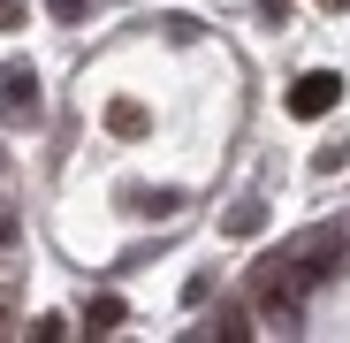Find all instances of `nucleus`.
<instances>
[{
	"mask_svg": "<svg viewBox=\"0 0 350 343\" xmlns=\"http://www.w3.org/2000/svg\"><path fill=\"white\" fill-rule=\"evenodd\" d=\"M335 99H342V77H335V69H305L297 84H289V114H297V123L335 114Z\"/></svg>",
	"mask_w": 350,
	"mask_h": 343,
	"instance_id": "1",
	"label": "nucleus"
},
{
	"mask_svg": "<svg viewBox=\"0 0 350 343\" xmlns=\"http://www.w3.org/2000/svg\"><path fill=\"white\" fill-rule=\"evenodd\" d=\"M0 244H8V214H0Z\"/></svg>",
	"mask_w": 350,
	"mask_h": 343,
	"instance_id": "9",
	"label": "nucleus"
},
{
	"mask_svg": "<svg viewBox=\"0 0 350 343\" xmlns=\"http://www.w3.org/2000/svg\"><path fill=\"white\" fill-rule=\"evenodd\" d=\"M312 168H320V176H335V168H350V145H320V153H312Z\"/></svg>",
	"mask_w": 350,
	"mask_h": 343,
	"instance_id": "6",
	"label": "nucleus"
},
{
	"mask_svg": "<svg viewBox=\"0 0 350 343\" xmlns=\"http://www.w3.org/2000/svg\"><path fill=\"white\" fill-rule=\"evenodd\" d=\"M23 16H31L23 0H0V31H23Z\"/></svg>",
	"mask_w": 350,
	"mask_h": 343,
	"instance_id": "8",
	"label": "nucleus"
},
{
	"mask_svg": "<svg viewBox=\"0 0 350 343\" xmlns=\"http://www.w3.org/2000/svg\"><path fill=\"white\" fill-rule=\"evenodd\" d=\"M259 221H267V214H259V199H244L237 214H228V229H237V237H252V229H259Z\"/></svg>",
	"mask_w": 350,
	"mask_h": 343,
	"instance_id": "5",
	"label": "nucleus"
},
{
	"mask_svg": "<svg viewBox=\"0 0 350 343\" xmlns=\"http://www.w3.org/2000/svg\"><path fill=\"white\" fill-rule=\"evenodd\" d=\"M31 114H38V77L23 62H8L0 69V123H31Z\"/></svg>",
	"mask_w": 350,
	"mask_h": 343,
	"instance_id": "2",
	"label": "nucleus"
},
{
	"mask_svg": "<svg viewBox=\"0 0 350 343\" xmlns=\"http://www.w3.org/2000/svg\"><path fill=\"white\" fill-rule=\"evenodd\" d=\"M46 8L62 16V23H84V8H92V0H46Z\"/></svg>",
	"mask_w": 350,
	"mask_h": 343,
	"instance_id": "7",
	"label": "nucleus"
},
{
	"mask_svg": "<svg viewBox=\"0 0 350 343\" xmlns=\"http://www.w3.org/2000/svg\"><path fill=\"white\" fill-rule=\"evenodd\" d=\"M122 328V298H92V335H114Z\"/></svg>",
	"mask_w": 350,
	"mask_h": 343,
	"instance_id": "4",
	"label": "nucleus"
},
{
	"mask_svg": "<svg viewBox=\"0 0 350 343\" xmlns=\"http://www.w3.org/2000/svg\"><path fill=\"white\" fill-rule=\"evenodd\" d=\"M107 130H114V138H145V130H152V114H145L137 99H107Z\"/></svg>",
	"mask_w": 350,
	"mask_h": 343,
	"instance_id": "3",
	"label": "nucleus"
}]
</instances>
